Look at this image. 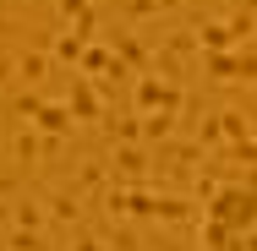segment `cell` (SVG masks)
I'll return each instance as SVG.
<instances>
[{"label": "cell", "instance_id": "obj_1", "mask_svg": "<svg viewBox=\"0 0 257 251\" xmlns=\"http://www.w3.org/2000/svg\"><path fill=\"white\" fill-rule=\"evenodd\" d=\"M203 251H257V169L230 175L208 197Z\"/></svg>", "mask_w": 257, "mask_h": 251}]
</instances>
